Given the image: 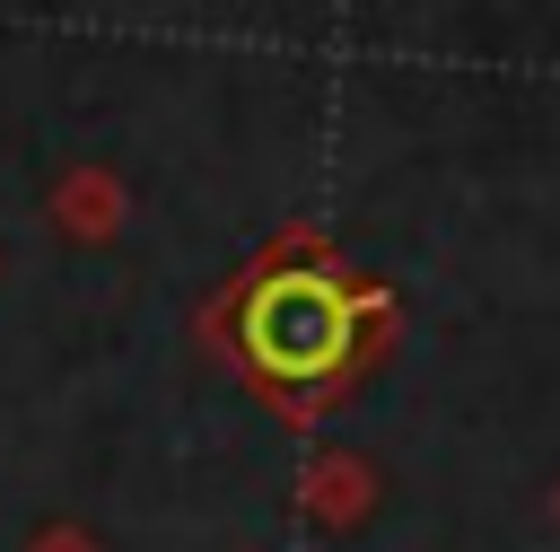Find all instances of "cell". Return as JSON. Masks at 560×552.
<instances>
[{"mask_svg": "<svg viewBox=\"0 0 560 552\" xmlns=\"http://www.w3.org/2000/svg\"><path fill=\"white\" fill-rule=\"evenodd\" d=\"M350 333H359V298L324 272H271L245 298V350L271 377H332L350 359Z\"/></svg>", "mask_w": 560, "mask_h": 552, "instance_id": "6da1fadb", "label": "cell"}]
</instances>
